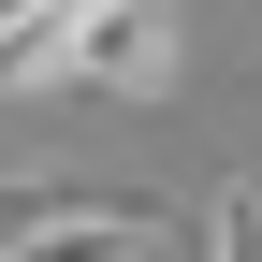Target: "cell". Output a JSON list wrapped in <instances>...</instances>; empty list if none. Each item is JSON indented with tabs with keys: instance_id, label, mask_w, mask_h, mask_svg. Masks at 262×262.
Here are the masks:
<instances>
[{
	"instance_id": "obj_1",
	"label": "cell",
	"mask_w": 262,
	"mask_h": 262,
	"mask_svg": "<svg viewBox=\"0 0 262 262\" xmlns=\"http://www.w3.org/2000/svg\"><path fill=\"white\" fill-rule=\"evenodd\" d=\"M175 219L131 189H15V262H160Z\"/></svg>"
},
{
	"instance_id": "obj_3",
	"label": "cell",
	"mask_w": 262,
	"mask_h": 262,
	"mask_svg": "<svg viewBox=\"0 0 262 262\" xmlns=\"http://www.w3.org/2000/svg\"><path fill=\"white\" fill-rule=\"evenodd\" d=\"M0 73H15V102L88 88V0H15L0 15Z\"/></svg>"
},
{
	"instance_id": "obj_2",
	"label": "cell",
	"mask_w": 262,
	"mask_h": 262,
	"mask_svg": "<svg viewBox=\"0 0 262 262\" xmlns=\"http://www.w3.org/2000/svg\"><path fill=\"white\" fill-rule=\"evenodd\" d=\"M175 73H189V29L160 0H88V88L102 102H160Z\"/></svg>"
},
{
	"instance_id": "obj_4",
	"label": "cell",
	"mask_w": 262,
	"mask_h": 262,
	"mask_svg": "<svg viewBox=\"0 0 262 262\" xmlns=\"http://www.w3.org/2000/svg\"><path fill=\"white\" fill-rule=\"evenodd\" d=\"M204 262H262V189H248V175L204 189Z\"/></svg>"
}]
</instances>
